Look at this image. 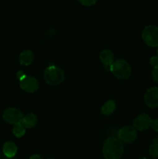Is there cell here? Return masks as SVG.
Here are the masks:
<instances>
[{"mask_svg":"<svg viewBox=\"0 0 158 159\" xmlns=\"http://www.w3.org/2000/svg\"><path fill=\"white\" fill-rule=\"evenodd\" d=\"M142 38L147 45L158 47V26L148 25L142 32Z\"/></svg>","mask_w":158,"mask_h":159,"instance_id":"277c9868","label":"cell"},{"mask_svg":"<svg viewBox=\"0 0 158 159\" xmlns=\"http://www.w3.org/2000/svg\"><path fill=\"white\" fill-rule=\"evenodd\" d=\"M144 102L150 108L158 107V87H150L144 95Z\"/></svg>","mask_w":158,"mask_h":159,"instance_id":"9c48e42d","label":"cell"},{"mask_svg":"<svg viewBox=\"0 0 158 159\" xmlns=\"http://www.w3.org/2000/svg\"><path fill=\"white\" fill-rule=\"evenodd\" d=\"M12 133L16 138H21L26 133V128L23 127L22 124H18L16 125H14L12 128Z\"/></svg>","mask_w":158,"mask_h":159,"instance_id":"9a60e30c","label":"cell"},{"mask_svg":"<svg viewBox=\"0 0 158 159\" xmlns=\"http://www.w3.org/2000/svg\"><path fill=\"white\" fill-rule=\"evenodd\" d=\"M99 57H100L101 61L106 68H110V66L114 61V54L112 51H110L109 49L102 50L99 54Z\"/></svg>","mask_w":158,"mask_h":159,"instance_id":"30bf717a","label":"cell"},{"mask_svg":"<svg viewBox=\"0 0 158 159\" xmlns=\"http://www.w3.org/2000/svg\"><path fill=\"white\" fill-rule=\"evenodd\" d=\"M110 71L114 76L119 79H128L132 72V68L126 60L118 58L114 60L110 66Z\"/></svg>","mask_w":158,"mask_h":159,"instance_id":"7a4b0ae2","label":"cell"},{"mask_svg":"<svg viewBox=\"0 0 158 159\" xmlns=\"http://www.w3.org/2000/svg\"><path fill=\"white\" fill-rule=\"evenodd\" d=\"M49 159H54V158H49Z\"/></svg>","mask_w":158,"mask_h":159,"instance_id":"d4e9b609","label":"cell"},{"mask_svg":"<svg viewBox=\"0 0 158 159\" xmlns=\"http://www.w3.org/2000/svg\"><path fill=\"white\" fill-rule=\"evenodd\" d=\"M156 53H157V57H158V48H157V50H156Z\"/></svg>","mask_w":158,"mask_h":159,"instance_id":"603a6c76","label":"cell"},{"mask_svg":"<svg viewBox=\"0 0 158 159\" xmlns=\"http://www.w3.org/2000/svg\"><path fill=\"white\" fill-rule=\"evenodd\" d=\"M21 124L25 128H32L37 124V116L34 113H28L23 116Z\"/></svg>","mask_w":158,"mask_h":159,"instance_id":"4fadbf2b","label":"cell"},{"mask_svg":"<svg viewBox=\"0 0 158 159\" xmlns=\"http://www.w3.org/2000/svg\"><path fill=\"white\" fill-rule=\"evenodd\" d=\"M151 127L153 130H156V131H158V119L153 120L152 121Z\"/></svg>","mask_w":158,"mask_h":159,"instance_id":"ffe728a7","label":"cell"},{"mask_svg":"<svg viewBox=\"0 0 158 159\" xmlns=\"http://www.w3.org/2000/svg\"><path fill=\"white\" fill-rule=\"evenodd\" d=\"M25 75H26V74H25V73L23 72V71H17V73H16V77H17V79H19V80H21V79H23V78L24 77Z\"/></svg>","mask_w":158,"mask_h":159,"instance_id":"44dd1931","label":"cell"},{"mask_svg":"<svg viewBox=\"0 0 158 159\" xmlns=\"http://www.w3.org/2000/svg\"><path fill=\"white\" fill-rule=\"evenodd\" d=\"M20 86L27 93H34L39 88V82L35 77L31 75H26L20 80Z\"/></svg>","mask_w":158,"mask_h":159,"instance_id":"52a82bcc","label":"cell"},{"mask_svg":"<svg viewBox=\"0 0 158 159\" xmlns=\"http://www.w3.org/2000/svg\"><path fill=\"white\" fill-rule=\"evenodd\" d=\"M79 2H81V4H83L84 6H92V5L95 4L96 1L95 0H80Z\"/></svg>","mask_w":158,"mask_h":159,"instance_id":"ac0fdd59","label":"cell"},{"mask_svg":"<svg viewBox=\"0 0 158 159\" xmlns=\"http://www.w3.org/2000/svg\"><path fill=\"white\" fill-rule=\"evenodd\" d=\"M150 64L153 67V68L158 67V57L157 56H153V57H150Z\"/></svg>","mask_w":158,"mask_h":159,"instance_id":"e0dca14e","label":"cell"},{"mask_svg":"<svg viewBox=\"0 0 158 159\" xmlns=\"http://www.w3.org/2000/svg\"><path fill=\"white\" fill-rule=\"evenodd\" d=\"M116 103L114 100L112 99H109V100L106 101L105 103L103 104V106L101 108V111L103 114L105 115H110L114 112V110H116Z\"/></svg>","mask_w":158,"mask_h":159,"instance_id":"5bb4252c","label":"cell"},{"mask_svg":"<svg viewBox=\"0 0 158 159\" xmlns=\"http://www.w3.org/2000/svg\"><path fill=\"white\" fill-rule=\"evenodd\" d=\"M2 117L4 120L8 124L16 125L18 124H21L23 115L21 110L19 109L15 108V107H10L5 110Z\"/></svg>","mask_w":158,"mask_h":159,"instance_id":"5b68a950","label":"cell"},{"mask_svg":"<svg viewBox=\"0 0 158 159\" xmlns=\"http://www.w3.org/2000/svg\"><path fill=\"white\" fill-rule=\"evenodd\" d=\"M149 152L153 158H158V142L151 144Z\"/></svg>","mask_w":158,"mask_h":159,"instance_id":"2e32d148","label":"cell"},{"mask_svg":"<svg viewBox=\"0 0 158 159\" xmlns=\"http://www.w3.org/2000/svg\"><path fill=\"white\" fill-rule=\"evenodd\" d=\"M139 159H147V158H140Z\"/></svg>","mask_w":158,"mask_h":159,"instance_id":"cb8c5ba5","label":"cell"},{"mask_svg":"<svg viewBox=\"0 0 158 159\" xmlns=\"http://www.w3.org/2000/svg\"><path fill=\"white\" fill-rule=\"evenodd\" d=\"M34 58V54L30 50H25L20 53L19 56V61L22 65H29L33 62Z\"/></svg>","mask_w":158,"mask_h":159,"instance_id":"7c38bea8","label":"cell"},{"mask_svg":"<svg viewBox=\"0 0 158 159\" xmlns=\"http://www.w3.org/2000/svg\"><path fill=\"white\" fill-rule=\"evenodd\" d=\"M102 153L105 159H119L123 154L122 142L115 137L107 138L103 144Z\"/></svg>","mask_w":158,"mask_h":159,"instance_id":"6da1fadb","label":"cell"},{"mask_svg":"<svg viewBox=\"0 0 158 159\" xmlns=\"http://www.w3.org/2000/svg\"><path fill=\"white\" fill-rule=\"evenodd\" d=\"M29 159H43L40 155H37V154H35V155H33L32 156L29 158Z\"/></svg>","mask_w":158,"mask_h":159,"instance_id":"7402d4cb","label":"cell"},{"mask_svg":"<svg viewBox=\"0 0 158 159\" xmlns=\"http://www.w3.org/2000/svg\"><path fill=\"white\" fill-rule=\"evenodd\" d=\"M17 146L12 141H6L2 147V152L7 158H12L17 153Z\"/></svg>","mask_w":158,"mask_h":159,"instance_id":"8fae6325","label":"cell"},{"mask_svg":"<svg viewBox=\"0 0 158 159\" xmlns=\"http://www.w3.org/2000/svg\"><path fill=\"white\" fill-rule=\"evenodd\" d=\"M43 78L49 85H59L64 80V71L56 65H50L45 69Z\"/></svg>","mask_w":158,"mask_h":159,"instance_id":"3957f363","label":"cell"},{"mask_svg":"<svg viewBox=\"0 0 158 159\" xmlns=\"http://www.w3.org/2000/svg\"><path fill=\"white\" fill-rule=\"evenodd\" d=\"M119 139L124 143H132L137 137L136 130L132 126H125L118 132Z\"/></svg>","mask_w":158,"mask_h":159,"instance_id":"8992f818","label":"cell"},{"mask_svg":"<svg viewBox=\"0 0 158 159\" xmlns=\"http://www.w3.org/2000/svg\"><path fill=\"white\" fill-rule=\"evenodd\" d=\"M152 78L155 82L158 83V67L153 68V71H152Z\"/></svg>","mask_w":158,"mask_h":159,"instance_id":"d6986e66","label":"cell"},{"mask_svg":"<svg viewBox=\"0 0 158 159\" xmlns=\"http://www.w3.org/2000/svg\"><path fill=\"white\" fill-rule=\"evenodd\" d=\"M152 121L153 120L149 115L146 114V113H142V114L138 115L133 120V127L136 130L142 131V130H147L149 127H151Z\"/></svg>","mask_w":158,"mask_h":159,"instance_id":"ba28073f","label":"cell"}]
</instances>
